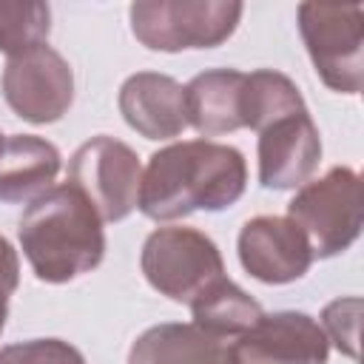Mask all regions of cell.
I'll return each mask as SVG.
<instances>
[{"label": "cell", "instance_id": "obj_1", "mask_svg": "<svg viewBox=\"0 0 364 364\" xmlns=\"http://www.w3.org/2000/svg\"><path fill=\"white\" fill-rule=\"evenodd\" d=\"M20 239L37 276L48 282L71 279L102 256L100 222L85 196L71 185L31 205L20 222Z\"/></svg>", "mask_w": 364, "mask_h": 364}, {"label": "cell", "instance_id": "obj_2", "mask_svg": "<svg viewBox=\"0 0 364 364\" xmlns=\"http://www.w3.org/2000/svg\"><path fill=\"white\" fill-rule=\"evenodd\" d=\"M23 159L26 162H20V154L9 139L6 156L0 162V199L6 202L23 199L31 191H40L43 185H48L60 165L57 151L48 142H40L31 136H23Z\"/></svg>", "mask_w": 364, "mask_h": 364}, {"label": "cell", "instance_id": "obj_3", "mask_svg": "<svg viewBox=\"0 0 364 364\" xmlns=\"http://www.w3.org/2000/svg\"><path fill=\"white\" fill-rule=\"evenodd\" d=\"M17 282V264L11 247L0 239V327H3V313H6V299Z\"/></svg>", "mask_w": 364, "mask_h": 364}]
</instances>
